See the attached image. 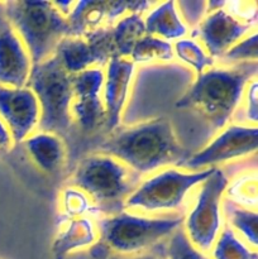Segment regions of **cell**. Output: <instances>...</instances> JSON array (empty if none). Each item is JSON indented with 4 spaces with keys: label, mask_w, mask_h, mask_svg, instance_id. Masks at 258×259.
Returning <instances> with one entry per match:
<instances>
[{
    "label": "cell",
    "mask_w": 258,
    "mask_h": 259,
    "mask_svg": "<svg viewBox=\"0 0 258 259\" xmlns=\"http://www.w3.org/2000/svg\"><path fill=\"white\" fill-rule=\"evenodd\" d=\"M110 156L139 174L187 159L186 151L177 142L171 123L166 118L141 123L113 134L99 147Z\"/></svg>",
    "instance_id": "cell-1"
},
{
    "label": "cell",
    "mask_w": 258,
    "mask_h": 259,
    "mask_svg": "<svg viewBox=\"0 0 258 259\" xmlns=\"http://www.w3.org/2000/svg\"><path fill=\"white\" fill-rule=\"evenodd\" d=\"M255 73L257 62H244L230 68L211 67L197 75L194 85L176 103V108L196 110L214 129L224 128Z\"/></svg>",
    "instance_id": "cell-2"
},
{
    "label": "cell",
    "mask_w": 258,
    "mask_h": 259,
    "mask_svg": "<svg viewBox=\"0 0 258 259\" xmlns=\"http://www.w3.org/2000/svg\"><path fill=\"white\" fill-rule=\"evenodd\" d=\"M5 17L27 48L32 66L47 60L63 38L71 37L67 17L55 2H8Z\"/></svg>",
    "instance_id": "cell-3"
},
{
    "label": "cell",
    "mask_w": 258,
    "mask_h": 259,
    "mask_svg": "<svg viewBox=\"0 0 258 259\" xmlns=\"http://www.w3.org/2000/svg\"><path fill=\"white\" fill-rule=\"evenodd\" d=\"M184 218H144L129 212L115 215L99 222L100 239L91 249L94 259L108 255L134 254L149 249L181 228Z\"/></svg>",
    "instance_id": "cell-4"
},
{
    "label": "cell",
    "mask_w": 258,
    "mask_h": 259,
    "mask_svg": "<svg viewBox=\"0 0 258 259\" xmlns=\"http://www.w3.org/2000/svg\"><path fill=\"white\" fill-rule=\"evenodd\" d=\"M25 86L33 91L39 104V132L58 137L65 134L72 124V75L55 53L32 66Z\"/></svg>",
    "instance_id": "cell-5"
},
{
    "label": "cell",
    "mask_w": 258,
    "mask_h": 259,
    "mask_svg": "<svg viewBox=\"0 0 258 259\" xmlns=\"http://www.w3.org/2000/svg\"><path fill=\"white\" fill-rule=\"evenodd\" d=\"M215 167L195 172L167 168L147 179L125 200L126 209L162 211L177 209L190 190L202 184L214 172Z\"/></svg>",
    "instance_id": "cell-6"
},
{
    "label": "cell",
    "mask_w": 258,
    "mask_h": 259,
    "mask_svg": "<svg viewBox=\"0 0 258 259\" xmlns=\"http://www.w3.org/2000/svg\"><path fill=\"white\" fill-rule=\"evenodd\" d=\"M72 185L105 206L123 202L132 190L126 166L106 154L82 159L73 174Z\"/></svg>",
    "instance_id": "cell-7"
},
{
    "label": "cell",
    "mask_w": 258,
    "mask_h": 259,
    "mask_svg": "<svg viewBox=\"0 0 258 259\" xmlns=\"http://www.w3.org/2000/svg\"><path fill=\"white\" fill-rule=\"evenodd\" d=\"M228 184L224 172L215 167L214 172L201 184L196 204L185 223L187 238L201 253L211 249L219 235L220 202Z\"/></svg>",
    "instance_id": "cell-8"
},
{
    "label": "cell",
    "mask_w": 258,
    "mask_h": 259,
    "mask_svg": "<svg viewBox=\"0 0 258 259\" xmlns=\"http://www.w3.org/2000/svg\"><path fill=\"white\" fill-rule=\"evenodd\" d=\"M152 3L137 0H85L76 2L67 15L71 37H88L98 30L110 28L125 13L142 14Z\"/></svg>",
    "instance_id": "cell-9"
},
{
    "label": "cell",
    "mask_w": 258,
    "mask_h": 259,
    "mask_svg": "<svg viewBox=\"0 0 258 259\" xmlns=\"http://www.w3.org/2000/svg\"><path fill=\"white\" fill-rule=\"evenodd\" d=\"M258 129L257 126L230 125L225 128L211 143L189 157L181 164L185 168L205 169L214 164L240 158L257 151Z\"/></svg>",
    "instance_id": "cell-10"
},
{
    "label": "cell",
    "mask_w": 258,
    "mask_h": 259,
    "mask_svg": "<svg viewBox=\"0 0 258 259\" xmlns=\"http://www.w3.org/2000/svg\"><path fill=\"white\" fill-rule=\"evenodd\" d=\"M55 55L71 75L93 68V66L108 65L115 56L111 28L98 30L88 37L63 38L56 47Z\"/></svg>",
    "instance_id": "cell-11"
},
{
    "label": "cell",
    "mask_w": 258,
    "mask_h": 259,
    "mask_svg": "<svg viewBox=\"0 0 258 259\" xmlns=\"http://www.w3.org/2000/svg\"><path fill=\"white\" fill-rule=\"evenodd\" d=\"M103 85L104 72L100 67L72 75L71 115L73 114L83 132H94L101 123H105V109L100 98Z\"/></svg>",
    "instance_id": "cell-12"
},
{
    "label": "cell",
    "mask_w": 258,
    "mask_h": 259,
    "mask_svg": "<svg viewBox=\"0 0 258 259\" xmlns=\"http://www.w3.org/2000/svg\"><path fill=\"white\" fill-rule=\"evenodd\" d=\"M39 115V104L30 89L0 85V119L13 141L20 143L28 138L38 126Z\"/></svg>",
    "instance_id": "cell-13"
},
{
    "label": "cell",
    "mask_w": 258,
    "mask_h": 259,
    "mask_svg": "<svg viewBox=\"0 0 258 259\" xmlns=\"http://www.w3.org/2000/svg\"><path fill=\"white\" fill-rule=\"evenodd\" d=\"M32 62L29 55L7 18H0V85L24 88Z\"/></svg>",
    "instance_id": "cell-14"
},
{
    "label": "cell",
    "mask_w": 258,
    "mask_h": 259,
    "mask_svg": "<svg viewBox=\"0 0 258 259\" xmlns=\"http://www.w3.org/2000/svg\"><path fill=\"white\" fill-rule=\"evenodd\" d=\"M250 28L252 25L235 19L222 8L207 14L200 23L197 34L209 51L210 57L222 58L232 46L250 32Z\"/></svg>",
    "instance_id": "cell-15"
},
{
    "label": "cell",
    "mask_w": 258,
    "mask_h": 259,
    "mask_svg": "<svg viewBox=\"0 0 258 259\" xmlns=\"http://www.w3.org/2000/svg\"><path fill=\"white\" fill-rule=\"evenodd\" d=\"M134 63L131 58H121L114 56L106 65L104 75V109H105V124L110 131L115 129L120 123V116L125 106L129 88L133 78Z\"/></svg>",
    "instance_id": "cell-16"
},
{
    "label": "cell",
    "mask_w": 258,
    "mask_h": 259,
    "mask_svg": "<svg viewBox=\"0 0 258 259\" xmlns=\"http://www.w3.org/2000/svg\"><path fill=\"white\" fill-rule=\"evenodd\" d=\"M35 166L48 175L61 171L66 161L65 144L56 134L38 132L23 141Z\"/></svg>",
    "instance_id": "cell-17"
},
{
    "label": "cell",
    "mask_w": 258,
    "mask_h": 259,
    "mask_svg": "<svg viewBox=\"0 0 258 259\" xmlns=\"http://www.w3.org/2000/svg\"><path fill=\"white\" fill-rule=\"evenodd\" d=\"M146 34L158 37L163 40L184 39L187 34V27L181 19L176 2H164L152 9L144 19Z\"/></svg>",
    "instance_id": "cell-18"
},
{
    "label": "cell",
    "mask_w": 258,
    "mask_h": 259,
    "mask_svg": "<svg viewBox=\"0 0 258 259\" xmlns=\"http://www.w3.org/2000/svg\"><path fill=\"white\" fill-rule=\"evenodd\" d=\"M95 242L96 232L93 222L85 217L76 218L53 240V259H65L71 252L90 247Z\"/></svg>",
    "instance_id": "cell-19"
},
{
    "label": "cell",
    "mask_w": 258,
    "mask_h": 259,
    "mask_svg": "<svg viewBox=\"0 0 258 259\" xmlns=\"http://www.w3.org/2000/svg\"><path fill=\"white\" fill-rule=\"evenodd\" d=\"M146 35L144 20L138 13H131L118 20L111 28V39L116 57L129 58L134 46Z\"/></svg>",
    "instance_id": "cell-20"
},
{
    "label": "cell",
    "mask_w": 258,
    "mask_h": 259,
    "mask_svg": "<svg viewBox=\"0 0 258 259\" xmlns=\"http://www.w3.org/2000/svg\"><path fill=\"white\" fill-rule=\"evenodd\" d=\"M133 63H149L174 60V48L167 40L146 34L137 42L131 55Z\"/></svg>",
    "instance_id": "cell-21"
},
{
    "label": "cell",
    "mask_w": 258,
    "mask_h": 259,
    "mask_svg": "<svg viewBox=\"0 0 258 259\" xmlns=\"http://www.w3.org/2000/svg\"><path fill=\"white\" fill-rule=\"evenodd\" d=\"M212 259H257V253L252 252L237 238L230 228H225L214 243Z\"/></svg>",
    "instance_id": "cell-22"
},
{
    "label": "cell",
    "mask_w": 258,
    "mask_h": 259,
    "mask_svg": "<svg viewBox=\"0 0 258 259\" xmlns=\"http://www.w3.org/2000/svg\"><path fill=\"white\" fill-rule=\"evenodd\" d=\"M174 52L176 53L177 57L189 65L190 67L194 68L197 72V75L204 72L206 68H211L214 65V61L209 55L205 53L199 46V43L195 42L194 39H189V38H184L175 43Z\"/></svg>",
    "instance_id": "cell-23"
},
{
    "label": "cell",
    "mask_w": 258,
    "mask_h": 259,
    "mask_svg": "<svg viewBox=\"0 0 258 259\" xmlns=\"http://www.w3.org/2000/svg\"><path fill=\"white\" fill-rule=\"evenodd\" d=\"M227 210L233 227L247 239L248 243H250L253 247H257V212L250 211L249 209H243L242 206H238L233 202H228Z\"/></svg>",
    "instance_id": "cell-24"
},
{
    "label": "cell",
    "mask_w": 258,
    "mask_h": 259,
    "mask_svg": "<svg viewBox=\"0 0 258 259\" xmlns=\"http://www.w3.org/2000/svg\"><path fill=\"white\" fill-rule=\"evenodd\" d=\"M228 196L233 204L245 207L257 206V174L243 175L232 184H228Z\"/></svg>",
    "instance_id": "cell-25"
},
{
    "label": "cell",
    "mask_w": 258,
    "mask_h": 259,
    "mask_svg": "<svg viewBox=\"0 0 258 259\" xmlns=\"http://www.w3.org/2000/svg\"><path fill=\"white\" fill-rule=\"evenodd\" d=\"M163 254L166 259H209L192 245L182 228L171 235Z\"/></svg>",
    "instance_id": "cell-26"
},
{
    "label": "cell",
    "mask_w": 258,
    "mask_h": 259,
    "mask_svg": "<svg viewBox=\"0 0 258 259\" xmlns=\"http://www.w3.org/2000/svg\"><path fill=\"white\" fill-rule=\"evenodd\" d=\"M258 53V38L257 33L249 34L237 42L234 46L229 48L224 55L222 56L223 60L230 61V62H257Z\"/></svg>",
    "instance_id": "cell-27"
},
{
    "label": "cell",
    "mask_w": 258,
    "mask_h": 259,
    "mask_svg": "<svg viewBox=\"0 0 258 259\" xmlns=\"http://www.w3.org/2000/svg\"><path fill=\"white\" fill-rule=\"evenodd\" d=\"M61 201H62L63 215L71 220L81 218V215L86 214L90 210V201H89L88 195L76 187L66 189L62 192Z\"/></svg>",
    "instance_id": "cell-28"
},
{
    "label": "cell",
    "mask_w": 258,
    "mask_h": 259,
    "mask_svg": "<svg viewBox=\"0 0 258 259\" xmlns=\"http://www.w3.org/2000/svg\"><path fill=\"white\" fill-rule=\"evenodd\" d=\"M224 9L235 19L240 20L245 24H250V22L254 24L255 19H257V4L254 2H225Z\"/></svg>",
    "instance_id": "cell-29"
},
{
    "label": "cell",
    "mask_w": 258,
    "mask_h": 259,
    "mask_svg": "<svg viewBox=\"0 0 258 259\" xmlns=\"http://www.w3.org/2000/svg\"><path fill=\"white\" fill-rule=\"evenodd\" d=\"M258 116V83L253 80L247 86V103H245V118L255 123Z\"/></svg>",
    "instance_id": "cell-30"
},
{
    "label": "cell",
    "mask_w": 258,
    "mask_h": 259,
    "mask_svg": "<svg viewBox=\"0 0 258 259\" xmlns=\"http://www.w3.org/2000/svg\"><path fill=\"white\" fill-rule=\"evenodd\" d=\"M10 142H12V137H10L9 131L0 119V149L8 148L10 146Z\"/></svg>",
    "instance_id": "cell-31"
},
{
    "label": "cell",
    "mask_w": 258,
    "mask_h": 259,
    "mask_svg": "<svg viewBox=\"0 0 258 259\" xmlns=\"http://www.w3.org/2000/svg\"><path fill=\"white\" fill-rule=\"evenodd\" d=\"M105 259H166L164 254L157 253H146V254L136 255V257H123V255H108Z\"/></svg>",
    "instance_id": "cell-32"
}]
</instances>
